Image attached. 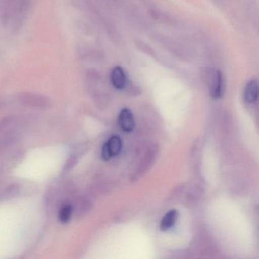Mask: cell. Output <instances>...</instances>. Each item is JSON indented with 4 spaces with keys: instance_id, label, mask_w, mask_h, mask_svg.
I'll return each mask as SVG.
<instances>
[{
    "instance_id": "obj_1",
    "label": "cell",
    "mask_w": 259,
    "mask_h": 259,
    "mask_svg": "<svg viewBox=\"0 0 259 259\" xmlns=\"http://www.w3.org/2000/svg\"><path fill=\"white\" fill-rule=\"evenodd\" d=\"M122 142L120 138L117 136H112L103 145L101 149V157L103 160L107 161L113 157L119 155L122 151Z\"/></svg>"
},
{
    "instance_id": "obj_2",
    "label": "cell",
    "mask_w": 259,
    "mask_h": 259,
    "mask_svg": "<svg viewBox=\"0 0 259 259\" xmlns=\"http://www.w3.org/2000/svg\"><path fill=\"white\" fill-rule=\"evenodd\" d=\"M209 90L212 98L220 99L224 95V79L219 70L210 72L208 77Z\"/></svg>"
},
{
    "instance_id": "obj_3",
    "label": "cell",
    "mask_w": 259,
    "mask_h": 259,
    "mask_svg": "<svg viewBox=\"0 0 259 259\" xmlns=\"http://www.w3.org/2000/svg\"><path fill=\"white\" fill-rule=\"evenodd\" d=\"M118 123L122 131L130 133L135 128V119L131 110L127 108L122 109L118 117Z\"/></svg>"
},
{
    "instance_id": "obj_4",
    "label": "cell",
    "mask_w": 259,
    "mask_h": 259,
    "mask_svg": "<svg viewBox=\"0 0 259 259\" xmlns=\"http://www.w3.org/2000/svg\"><path fill=\"white\" fill-rule=\"evenodd\" d=\"M110 80L112 84L116 89H123L126 86L127 77L124 72L123 69L120 66L113 68L110 75Z\"/></svg>"
},
{
    "instance_id": "obj_5",
    "label": "cell",
    "mask_w": 259,
    "mask_h": 259,
    "mask_svg": "<svg viewBox=\"0 0 259 259\" xmlns=\"http://www.w3.org/2000/svg\"><path fill=\"white\" fill-rule=\"evenodd\" d=\"M178 211L175 209H172V210L168 211L160 221V230L161 231L165 232L172 228L175 225L176 222L178 219Z\"/></svg>"
},
{
    "instance_id": "obj_6",
    "label": "cell",
    "mask_w": 259,
    "mask_h": 259,
    "mask_svg": "<svg viewBox=\"0 0 259 259\" xmlns=\"http://www.w3.org/2000/svg\"><path fill=\"white\" fill-rule=\"evenodd\" d=\"M244 99L248 104H253L257 100V82L251 80L245 85L244 90Z\"/></svg>"
},
{
    "instance_id": "obj_7",
    "label": "cell",
    "mask_w": 259,
    "mask_h": 259,
    "mask_svg": "<svg viewBox=\"0 0 259 259\" xmlns=\"http://www.w3.org/2000/svg\"><path fill=\"white\" fill-rule=\"evenodd\" d=\"M72 212H73L72 206L69 205V204H65L59 211V221L62 224H66L69 222L72 218Z\"/></svg>"
}]
</instances>
